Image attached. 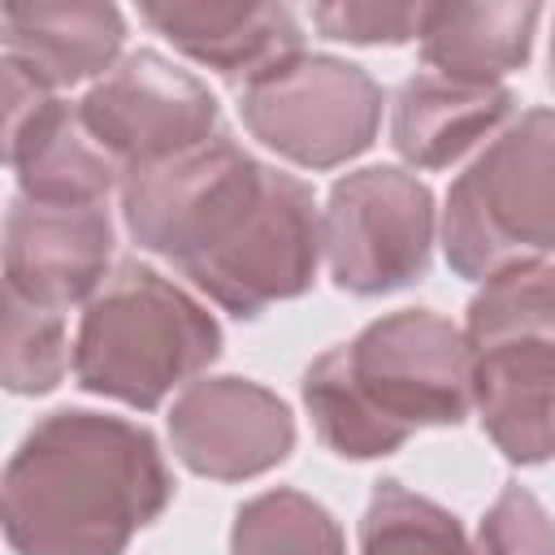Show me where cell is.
Wrapping results in <instances>:
<instances>
[{
	"label": "cell",
	"mask_w": 555,
	"mask_h": 555,
	"mask_svg": "<svg viewBox=\"0 0 555 555\" xmlns=\"http://www.w3.org/2000/svg\"><path fill=\"white\" fill-rule=\"evenodd\" d=\"M121 217L143 251L169 260L238 321L299 299L325 251L312 186L221 130L173 160L130 169Z\"/></svg>",
	"instance_id": "6da1fadb"
},
{
	"label": "cell",
	"mask_w": 555,
	"mask_h": 555,
	"mask_svg": "<svg viewBox=\"0 0 555 555\" xmlns=\"http://www.w3.org/2000/svg\"><path fill=\"white\" fill-rule=\"evenodd\" d=\"M169 499V464L143 425L61 408L4 464V538L17 555H126Z\"/></svg>",
	"instance_id": "7a4b0ae2"
},
{
	"label": "cell",
	"mask_w": 555,
	"mask_h": 555,
	"mask_svg": "<svg viewBox=\"0 0 555 555\" xmlns=\"http://www.w3.org/2000/svg\"><path fill=\"white\" fill-rule=\"evenodd\" d=\"M299 395L317 438L334 455L377 460L399 451L416 429L468 416L473 351L447 317L399 308L317 356L304 369Z\"/></svg>",
	"instance_id": "3957f363"
},
{
	"label": "cell",
	"mask_w": 555,
	"mask_h": 555,
	"mask_svg": "<svg viewBox=\"0 0 555 555\" xmlns=\"http://www.w3.org/2000/svg\"><path fill=\"white\" fill-rule=\"evenodd\" d=\"M217 356V317L152 264L121 260L82 308L74 382L91 395L152 412Z\"/></svg>",
	"instance_id": "277c9868"
},
{
	"label": "cell",
	"mask_w": 555,
	"mask_h": 555,
	"mask_svg": "<svg viewBox=\"0 0 555 555\" xmlns=\"http://www.w3.org/2000/svg\"><path fill=\"white\" fill-rule=\"evenodd\" d=\"M473 408L512 464L555 460V264L494 273L468 304Z\"/></svg>",
	"instance_id": "5b68a950"
},
{
	"label": "cell",
	"mask_w": 555,
	"mask_h": 555,
	"mask_svg": "<svg viewBox=\"0 0 555 555\" xmlns=\"http://www.w3.org/2000/svg\"><path fill=\"white\" fill-rule=\"evenodd\" d=\"M442 251L468 282L555 251V108L520 113L451 182Z\"/></svg>",
	"instance_id": "8992f818"
},
{
	"label": "cell",
	"mask_w": 555,
	"mask_h": 555,
	"mask_svg": "<svg viewBox=\"0 0 555 555\" xmlns=\"http://www.w3.org/2000/svg\"><path fill=\"white\" fill-rule=\"evenodd\" d=\"M382 87L369 69L299 52L243 87L238 113L251 139L299 169H334L373 147L382 126Z\"/></svg>",
	"instance_id": "52a82bcc"
},
{
	"label": "cell",
	"mask_w": 555,
	"mask_h": 555,
	"mask_svg": "<svg viewBox=\"0 0 555 555\" xmlns=\"http://www.w3.org/2000/svg\"><path fill=\"white\" fill-rule=\"evenodd\" d=\"M434 191L395 165H369L330 186L321 217L330 278L347 295H390L429 273Z\"/></svg>",
	"instance_id": "ba28073f"
},
{
	"label": "cell",
	"mask_w": 555,
	"mask_h": 555,
	"mask_svg": "<svg viewBox=\"0 0 555 555\" xmlns=\"http://www.w3.org/2000/svg\"><path fill=\"white\" fill-rule=\"evenodd\" d=\"M78 117L117 169L130 173L208 143L221 108L191 69L139 48L78 100Z\"/></svg>",
	"instance_id": "9c48e42d"
},
{
	"label": "cell",
	"mask_w": 555,
	"mask_h": 555,
	"mask_svg": "<svg viewBox=\"0 0 555 555\" xmlns=\"http://www.w3.org/2000/svg\"><path fill=\"white\" fill-rule=\"evenodd\" d=\"M169 447L199 477L247 481L291 455L295 416L260 382L199 377L169 408Z\"/></svg>",
	"instance_id": "30bf717a"
},
{
	"label": "cell",
	"mask_w": 555,
	"mask_h": 555,
	"mask_svg": "<svg viewBox=\"0 0 555 555\" xmlns=\"http://www.w3.org/2000/svg\"><path fill=\"white\" fill-rule=\"evenodd\" d=\"M4 160L35 204H104L126 178L87 134L78 104L56 100L13 65H4Z\"/></svg>",
	"instance_id": "8fae6325"
},
{
	"label": "cell",
	"mask_w": 555,
	"mask_h": 555,
	"mask_svg": "<svg viewBox=\"0 0 555 555\" xmlns=\"http://www.w3.org/2000/svg\"><path fill=\"white\" fill-rule=\"evenodd\" d=\"M113 221L104 204H35L17 195L4 212V291L65 312L104 286Z\"/></svg>",
	"instance_id": "7c38bea8"
},
{
	"label": "cell",
	"mask_w": 555,
	"mask_h": 555,
	"mask_svg": "<svg viewBox=\"0 0 555 555\" xmlns=\"http://www.w3.org/2000/svg\"><path fill=\"white\" fill-rule=\"evenodd\" d=\"M143 22L156 26L178 52L208 65L230 87H247L282 61L299 56L304 30L286 4H139Z\"/></svg>",
	"instance_id": "4fadbf2b"
},
{
	"label": "cell",
	"mask_w": 555,
	"mask_h": 555,
	"mask_svg": "<svg viewBox=\"0 0 555 555\" xmlns=\"http://www.w3.org/2000/svg\"><path fill=\"white\" fill-rule=\"evenodd\" d=\"M4 65L22 69L39 87H74L113 69L126 43V17L117 4H4Z\"/></svg>",
	"instance_id": "5bb4252c"
},
{
	"label": "cell",
	"mask_w": 555,
	"mask_h": 555,
	"mask_svg": "<svg viewBox=\"0 0 555 555\" xmlns=\"http://www.w3.org/2000/svg\"><path fill=\"white\" fill-rule=\"evenodd\" d=\"M507 87L451 82L442 74H412L395 91L390 143L416 169H447L512 117Z\"/></svg>",
	"instance_id": "9a60e30c"
},
{
	"label": "cell",
	"mask_w": 555,
	"mask_h": 555,
	"mask_svg": "<svg viewBox=\"0 0 555 555\" xmlns=\"http://www.w3.org/2000/svg\"><path fill=\"white\" fill-rule=\"evenodd\" d=\"M542 4L490 0V4H425L421 56L451 82L494 87V78L520 69L533 48Z\"/></svg>",
	"instance_id": "2e32d148"
},
{
	"label": "cell",
	"mask_w": 555,
	"mask_h": 555,
	"mask_svg": "<svg viewBox=\"0 0 555 555\" xmlns=\"http://www.w3.org/2000/svg\"><path fill=\"white\" fill-rule=\"evenodd\" d=\"M360 555H473V546L442 503L382 477L360 516Z\"/></svg>",
	"instance_id": "e0dca14e"
},
{
	"label": "cell",
	"mask_w": 555,
	"mask_h": 555,
	"mask_svg": "<svg viewBox=\"0 0 555 555\" xmlns=\"http://www.w3.org/2000/svg\"><path fill=\"white\" fill-rule=\"evenodd\" d=\"M230 555H347V542L317 499L278 486L234 512Z\"/></svg>",
	"instance_id": "ac0fdd59"
},
{
	"label": "cell",
	"mask_w": 555,
	"mask_h": 555,
	"mask_svg": "<svg viewBox=\"0 0 555 555\" xmlns=\"http://www.w3.org/2000/svg\"><path fill=\"white\" fill-rule=\"evenodd\" d=\"M65 312L26 304L4 291V364L0 382L9 395H48L69 369Z\"/></svg>",
	"instance_id": "d6986e66"
},
{
	"label": "cell",
	"mask_w": 555,
	"mask_h": 555,
	"mask_svg": "<svg viewBox=\"0 0 555 555\" xmlns=\"http://www.w3.org/2000/svg\"><path fill=\"white\" fill-rule=\"evenodd\" d=\"M477 555H555V520L525 486L507 481L477 525Z\"/></svg>",
	"instance_id": "ffe728a7"
},
{
	"label": "cell",
	"mask_w": 555,
	"mask_h": 555,
	"mask_svg": "<svg viewBox=\"0 0 555 555\" xmlns=\"http://www.w3.org/2000/svg\"><path fill=\"white\" fill-rule=\"evenodd\" d=\"M425 4H377V0H338L312 4V26L325 39L343 43H408L421 39Z\"/></svg>",
	"instance_id": "44dd1931"
},
{
	"label": "cell",
	"mask_w": 555,
	"mask_h": 555,
	"mask_svg": "<svg viewBox=\"0 0 555 555\" xmlns=\"http://www.w3.org/2000/svg\"><path fill=\"white\" fill-rule=\"evenodd\" d=\"M551 82H555V35H551Z\"/></svg>",
	"instance_id": "7402d4cb"
}]
</instances>
